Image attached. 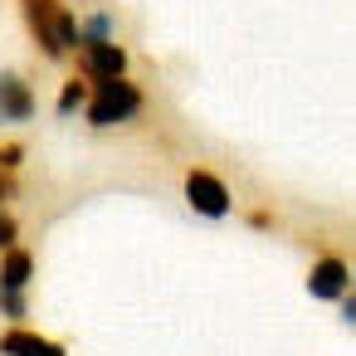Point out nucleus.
<instances>
[{
    "mask_svg": "<svg viewBox=\"0 0 356 356\" xmlns=\"http://www.w3.org/2000/svg\"><path fill=\"white\" fill-rule=\"evenodd\" d=\"M0 302H6V317H25V298H20V293L6 288V298H0Z\"/></svg>",
    "mask_w": 356,
    "mask_h": 356,
    "instance_id": "obj_12",
    "label": "nucleus"
},
{
    "mask_svg": "<svg viewBox=\"0 0 356 356\" xmlns=\"http://www.w3.org/2000/svg\"><path fill=\"white\" fill-rule=\"evenodd\" d=\"M186 200H191V210H200V215H210V220L229 215V191H225V181L210 176V171H191V176H186Z\"/></svg>",
    "mask_w": 356,
    "mask_h": 356,
    "instance_id": "obj_3",
    "label": "nucleus"
},
{
    "mask_svg": "<svg viewBox=\"0 0 356 356\" xmlns=\"http://www.w3.org/2000/svg\"><path fill=\"white\" fill-rule=\"evenodd\" d=\"M35 118V93L20 74H0V127H15Z\"/></svg>",
    "mask_w": 356,
    "mask_h": 356,
    "instance_id": "obj_5",
    "label": "nucleus"
},
{
    "mask_svg": "<svg viewBox=\"0 0 356 356\" xmlns=\"http://www.w3.org/2000/svg\"><path fill=\"white\" fill-rule=\"evenodd\" d=\"M10 244H15V220L0 215V249H10Z\"/></svg>",
    "mask_w": 356,
    "mask_h": 356,
    "instance_id": "obj_13",
    "label": "nucleus"
},
{
    "mask_svg": "<svg viewBox=\"0 0 356 356\" xmlns=\"http://www.w3.org/2000/svg\"><path fill=\"white\" fill-rule=\"evenodd\" d=\"M35 278V259L25 254V249H6V264H0V288H10V293H20L25 283Z\"/></svg>",
    "mask_w": 356,
    "mask_h": 356,
    "instance_id": "obj_8",
    "label": "nucleus"
},
{
    "mask_svg": "<svg viewBox=\"0 0 356 356\" xmlns=\"http://www.w3.org/2000/svg\"><path fill=\"white\" fill-rule=\"evenodd\" d=\"M20 161H25V147H15V142H10V147H0V166H6V171L20 166Z\"/></svg>",
    "mask_w": 356,
    "mask_h": 356,
    "instance_id": "obj_11",
    "label": "nucleus"
},
{
    "mask_svg": "<svg viewBox=\"0 0 356 356\" xmlns=\"http://www.w3.org/2000/svg\"><path fill=\"white\" fill-rule=\"evenodd\" d=\"M0 351H6V356H64L59 341L35 337V332H6V337H0Z\"/></svg>",
    "mask_w": 356,
    "mask_h": 356,
    "instance_id": "obj_7",
    "label": "nucleus"
},
{
    "mask_svg": "<svg viewBox=\"0 0 356 356\" xmlns=\"http://www.w3.org/2000/svg\"><path fill=\"white\" fill-rule=\"evenodd\" d=\"M103 40H113V15H88L83 25H79V44H103Z\"/></svg>",
    "mask_w": 356,
    "mask_h": 356,
    "instance_id": "obj_10",
    "label": "nucleus"
},
{
    "mask_svg": "<svg viewBox=\"0 0 356 356\" xmlns=\"http://www.w3.org/2000/svg\"><path fill=\"white\" fill-rule=\"evenodd\" d=\"M83 108H88V122H93V127L132 122V118L142 113V88H137V83H127V79H103Z\"/></svg>",
    "mask_w": 356,
    "mask_h": 356,
    "instance_id": "obj_2",
    "label": "nucleus"
},
{
    "mask_svg": "<svg viewBox=\"0 0 356 356\" xmlns=\"http://www.w3.org/2000/svg\"><path fill=\"white\" fill-rule=\"evenodd\" d=\"M346 288H351V273H346L341 259H322V264L307 273V293H312V298H341Z\"/></svg>",
    "mask_w": 356,
    "mask_h": 356,
    "instance_id": "obj_6",
    "label": "nucleus"
},
{
    "mask_svg": "<svg viewBox=\"0 0 356 356\" xmlns=\"http://www.w3.org/2000/svg\"><path fill=\"white\" fill-rule=\"evenodd\" d=\"M20 10H25L30 35L40 40V49L49 59H64V54L79 49V20L59 6V0H20Z\"/></svg>",
    "mask_w": 356,
    "mask_h": 356,
    "instance_id": "obj_1",
    "label": "nucleus"
},
{
    "mask_svg": "<svg viewBox=\"0 0 356 356\" xmlns=\"http://www.w3.org/2000/svg\"><path fill=\"white\" fill-rule=\"evenodd\" d=\"M10 195H15V181H10L6 166H0V200H10Z\"/></svg>",
    "mask_w": 356,
    "mask_h": 356,
    "instance_id": "obj_14",
    "label": "nucleus"
},
{
    "mask_svg": "<svg viewBox=\"0 0 356 356\" xmlns=\"http://www.w3.org/2000/svg\"><path fill=\"white\" fill-rule=\"evenodd\" d=\"M79 49H83V59H79L83 79L103 83V79H122V74H127V49H122V44L103 40V44H79Z\"/></svg>",
    "mask_w": 356,
    "mask_h": 356,
    "instance_id": "obj_4",
    "label": "nucleus"
},
{
    "mask_svg": "<svg viewBox=\"0 0 356 356\" xmlns=\"http://www.w3.org/2000/svg\"><path fill=\"white\" fill-rule=\"evenodd\" d=\"M83 103H88V79H69L59 88V118H74Z\"/></svg>",
    "mask_w": 356,
    "mask_h": 356,
    "instance_id": "obj_9",
    "label": "nucleus"
}]
</instances>
